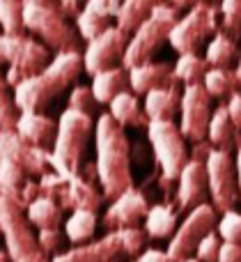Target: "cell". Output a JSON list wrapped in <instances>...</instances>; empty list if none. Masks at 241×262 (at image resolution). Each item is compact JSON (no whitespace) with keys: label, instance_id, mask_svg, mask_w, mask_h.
<instances>
[{"label":"cell","instance_id":"obj_5","mask_svg":"<svg viewBox=\"0 0 241 262\" xmlns=\"http://www.w3.org/2000/svg\"><path fill=\"white\" fill-rule=\"evenodd\" d=\"M179 9H182V3H154L150 18L131 35L127 51H124L122 67L127 72L138 64L152 62L154 53L168 41L170 30L182 16Z\"/></svg>","mask_w":241,"mask_h":262},{"label":"cell","instance_id":"obj_10","mask_svg":"<svg viewBox=\"0 0 241 262\" xmlns=\"http://www.w3.org/2000/svg\"><path fill=\"white\" fill-rule=\"evenodd\" d=\"M147 140L152 145L154 159L161 168L163 182H177L188 157L186 138L173 120H154L147 127Z\"/></svg>","mask_w":241,"mask_h":262},{"label":"cell","instance_id":"obj_45","mask_svg":"<svg viewBox=\"0 0 241 262\" xmlns=\"http://www.w3.org/2000/svg\"><path fill=\"white\" fill-rule=\"evenodd\" d=\"M55 5H58L60 14H62L67 21H69V18H74V21H76V16L81 14V9H83L76 0H62V3H55Z\"/></svg>","mask_w":241,"mask_h":262},{"label":"cell","instance_id":"obj_22","mask_svg":"<svg viewBox=\"0 0 241 262\" xmlns=\"http://www.w3.org/2000/svg\"><path fill=\"white\" fill-rule=\"evenodd\" d=\"M182 104V85L173 83L168 88H159V90H152L145 95V115L150 122L154 120H173L175 113L179 111Z\"/></svg>","mask_w":241,"mask_h":262},{"label":"cell","instance_id":"obj_47","mask_svg":"<svg viewBox=\"0 0 241 262\" xmlns=\"http://www.w3.org/2000/svg\"><path fill=\"white\" fill-rule=\"evenodd\" d=\"M234 76H237V83L241 85V55H239V62H237V67H234Z\"/></svg>","mask_w":241,"mask_h":262},{"label":"cell","instance_id":"obj_33","mask_svg":"<svg viewBox=\"0 0 241 262\" xmlns=\"http://www.w3.org/2000/svg\"><path fill=\"white\" fill-rule=\"evenodd\" d=\"M74 23H76L78 37H81V39H85V41L97 39V37L104 35V32L108 30L110 26H113L108 18H101L99 14L90 12V9H85V7L81 9V14L76 16V21H74Z\"/></svg>","mask_w":241,"mask_h":262},{"label":"cell","instance_id":"obj_38","mask_svg":"<svg viewBox=\"0 0 241 262\" xmlns=\"http://www.w3.org/2000/svg\"><path fill=\"white\" fill-rule=\"evenodd\" d=\"M94 104L97 101H94V95H92V88H87V85H74L71 88L67 108L78 111V113H85V115H92Z\"/></svg>","mask_w":241,"mask_h":262},{"label":"cell","instance_id":"obj_12","mask_svg":"<svg viewBox=\"0 0 241 262\" xmlns=\"http://www.w3.org/2000/svg\"><path fill=\"white\" fill-rule=\"evenodd\" d=\"M205 166H207V184H209L211 207L221 214L232 212L241 203L234 157L228 152H221V149H211Z\"/></svg>","mask_w":241,"mask_h":262},{"label":"cell","instance_id":"obj_23","mask_svg":"<svg viewBox=\"0 0 241 262\" xmlns=\"http://www.w3.org/2000/svg\"><path fill=\"white\" fill-rule=\"evenodd\" d=\"M92 95H94L97 104H110L117 95L122 92H131L129 88V72L119 64V67H110L106 72H99L92 76Z\"/></svg>","mask_w":241,"mask_h":262},{"label":"cell","instance_id":"obj_30","mask_svg":"<svg viewBox=\"0 0 241 262\" xmlns=\"http://www.w3.org/2000/svg\"><path fill=\"white\" fill-rule=\"evenodd\" d=\"M26 219L32 228L46 230V228H60L62 223V209L49 198H37L30 207L26 209Z\"/></svg>","mask_w":241,"mask_h":262},{"label":"cell","instance_id":"obj_7","mask_svg":"<svg viewBox=\"0 0 241 262\" xmlns=\"http://www.w3.org/2000/svg\"><path fill=\"white\" fill-rule=\"evenodd\" d=\"M145 237L147 235L140 228L113 230L97 242L74 246L64 253H58L55 258H51V262H115L122 255H127V258L136 255L138 258L142 253V246H145Z\"/></svg>","mask_w":241,"mask_h":262},{"label":"cell","instance_id":"obj_3","mask_svg":"<svg viewBox=\"0 0 241 262\" xmlns=\"http://www.w3.org/2000/svg\"><path fill=\"white\" fill-rule=\"evenodd\" d=\"M92 129V115L78 113V111H62L58 120V136H55V145L51 149V168L64 180H74L81 177L83 170V154L90 143Z\"/></svg>","mask_w":241,"mask_h":262},{"label":"cell","instance_id":"obj_28","mask_svg":"<svg viewBox=\"0 0 241 262\" xmlns=\"http://www.w3.org/2000/svg\"><path fill=\"white\" fill-rule=\"evenodd\" d=\"M152 9H154V3H150V0H127V3L119 5L115 26H117L124 35L131 37L133 32L150 18Z\"/></svg>","mask_w":241,"mask_h":262},{"label":"cell","instance_id":"obj_18","mask_svg":"<svg viewBox=\"0 0 241 262\" xmlns=\"http://www.w3.org/2000/svg\"><path fill=\"white\" fill-rule=\"evenodd\" d=\"M207 193H209V184H207V166L205 161L198 159H188L184 166L182 175L177 180V205L179 209H196L198 205L205 203Z\"/></svg>","mask_w":241,"mask_h":262},{"label":"cell","instance_id":"obj_1","mask_svg":"<svg viewBox=\"0 0 241 262\" xmlns=\"http://www.w3.org/2000/svg\"><path fill=\"white\" fill-rule=\"evenodd\" d=\"M97 143V180L106 200H115L124 191L133 189L131 145L127 129H122L108 113H101L94 124Z\"/></svg>","mask_w":241,"mask_h":262},{"label":"cell","instance_id":"obj_16","mask_svg":"<svg viewBox=\"0 0 241 262\" xmlns=\"http://www.w3.org/2000/svg\"><path fill=\"white\" fill-rule=\"evenodd\" d=\"M129 39L131 37L124 35L117 26H110L104 35L87 41L85 51H83V69L90 76H94V74L115 67V62H122Z\"/></svg>","mask_w":241,"mask_h":262},{"label":"cell","instance_id":"obj_2","mask_svg":"<svg viewBox=\"0 0 241 262\" xmlns=\"http://www.w3.org/2000/svg\"><path fill=\"white\" fill-rule=\"evenodd\" d=\"M83 72V53H58L44 72L26 78L14 88V101L18 113H44L67 88L76 83Z\"/></svg>","mask_w":241,"mask_h":262},{"label":"cell","instance_id":"obj_24","mask_svg":"<svg viewBox=\"0 0 241 262\" xmlns=\"http://www.w3.org/2000/svg\"><path fill=\"white\" fill-rule=\"evenodd\" d=\"M108 115L119 124L122 129H145L150 127V120L145 115V108L138 104V97L133 92H122L110 101Z\"/></svg>","mask_w":241,"mask_h":262},{"label":"cell","instance_id":"obj_15","mask_svg":"<svg viewBox=\"0 0 241 262\" xmlns=\"http://www.w3.org/2000/svg\"><path fill=\"white\" fill-rule=\"evenodd\" d=\"M0 161H12L28 177H44L51 168V152L30 145L16 131L0 129Z\"/></svg>","mask_w":241,"mask_h":262},{"label":"cell","instance_id":"obj_42","mask_svg":"<svg viewBox=\"0 0 241 262\" xmlns=\"http://www.w3.org/2000/svg\"><path fill=\"white\" fill-rule=\"evenodd\" d=\"M225 108H228V115L232 120V124L241 131V92H234L228 101H225Z\"/></svg>","mask_w":241,"mask_h":262},{"label":"cell","instance_id":"obj_46","mask_svg":"<svg viewBox=\"0 0 241 262\" xmlns=\"http://www.w3.org/2000/svg\"><path fill=\"white\" fill-rule=\"evenodd\" d=\"M234 166H237V180H239V200H241V149L234 154Z\"/></svg>","mask_w":241,"mask_h":262},{"label":"cell","instance_id":"obj_6","mask_svg":"<svg viewBox=\"0 0 241 262\" xmlns=\"http://www.w3.org/2000/svg\"><path fill=\"white\" fill-rule=\"evenodd\" d=\"M51 62V51L39 39L28 35H3L0 32V64H9L5 81L16 88L26 78L37 76Z\"/></svg>","mask_w":241,"mask_h":262},{"label":"cell","instance_id":"obj_17","mask_svg":"<svg viewBox=\"0 0 241 262\" xmlns=\"http://www.w3.org/2000/svg\"><path fill=\"white\" fill-rule=\"evenodd\" d=\"M147 212H150V205L147 198L140 189H129L122 195L110 203V207L104 214V226L113 230H127V228H138V223L145 221Z\"/></svg>","mask_w":241,"mask_h":262},{"label":"cell","instance_id":"obj_29","mask_svg":"<svg viewBox=\"0 0 241 262\" xmlns=\"http://www.w3.org/2000/svg\"><path fill=\"white\" fill-rule=\"evenodd\" d=\"M94 230H97V212L78 209V212L69 214V219L64 221V237L76 246L87 244V239L94 235Z\"/></svg>","mask_w":241,"mask_h":262},{"label":"cell","instance_id":"obj_36","mask_svg":"<svg viewBox=\"0 0 241 262\" xmlns=\"http://www.w3.org/2000/svg\"><path fill=\"white\" fill-rule=\"evenodd\" d=\"M18 108L14 95L9 92V85L5 81V74H0V129L5 131H14L16 129V120H18Z\"/></svg>","mask_w":241,"mask_h":262},{"label":"cell","instance_id":"obj_25","mask_svg":"<svg viewBox=\"0 0 241 262\" xmlns=\"http://www.w3.org/2000/svg\"><path fill=\"white\" fill-rule=\"evenodd\" d=\"M239 44L221 30L209 39L205 51V60L209 64V69H230L234 64V60L239 62Z\"/></svg>","mask_w":241,"mask_h":262},{"label":"cell","instance_id":"obj_9","mask_svg":"<svg viewBox=\"0 0 241 262\" xmlns=\"http://www.w3.org/2000/svg\"><path fill=\"white\" fill-rule=\"evenodd\" d=\"M0 232L5 237V251L12 262H51L41 251L26 212L18 209L9 198L0 195Z\"/></svg>","mask_w":241,"mask_h":262},{"label":"cell","instance_id":"obj_32","mask_svg":"<svg viewBox=\"0 0 241 262\" xmlns=\"http://www.w3.org/2000/svg\"><path fill=\"white\" fill-rule=\"evenodd\" d=\"M202 85L209 92V97L216 99H230L237 92L239 83L234 76V69H209L202 78Z\"/></svg>","mask_w":241,"mask_h":262},{"label":"cell","instance_id":"obj_41","mask_svg":"<svg viewBox=\"0 0 241 262\" xmlns=\"http://www.w3.org/2000/svg\"><path fill=\"white\" fill-rule=\"evenodd\" d=\"M119 5H122V3H117V0H90V3H85L83 7L90 9V12H94V14H99L101 18L113 21V18H117Z\"/></svg>","mask_w":241,"mask_h":262},{"label":"cell","instance_id":"obj_44","mask_svg":"<svg viewBox=\"0 0 241 262\" xmlns=\"http://www.w3.org/2000/svg\"><path fill=\"white\" fill-rule=\"evenodd\" d=\"M136 262H173V260H170V255L165 253V251L147 249V251H142V253L138 255Z\"/></svg>","mask_w":241,"mask_h":262},{"label":"cell","instance_id":"obj_43","mask_svg":"<svg viewBox=\"0 0 241 262\" xmlns=\"http://www.w3.org/2000/svg\"><path fill=\"white\" fill-rule=\"evenodd\" d=\"M216 262H241V244H228V242H223L219 249V260Z\"/></svg>","mask_w":241,"mask_h":262},{"label":"cell","instance_id":"obj_27","mask_svg":"<svg viewBox=\"0 0 241 262\" xmlns=\"http://www.w3.org/2000/svg\"><path fill=\"white\" fill-rule=\"evenodd\" d=\"M28 180L30 177L18 166H14L12 161H0V195L9 198L23 212H26V207H23V189H26Z\"/></svg>","mask_w":241,"mask_h":262},{"label":"cell","instance_id":"obj_14","mask_svg":"<svg viewBox=\"0 0 241 262\" xmlns=\"http://www.w3.org/2000/svg\"><path fill=\"white\" fill-rule=\"evenodd\" d=\"M211 97L205 90L202 83L196 85H186L182 90V104H179V131L186 140L193 145L205 143L207 140V129H209L211 120Z\"/></svg>","mask_w":241,"mask_h":262},{"label":"cell","instance_id":"obj_19","mask_svg":"<svg viewBox=\"0 0 241 262\" xmlns=\"http://www.w3.org/2000/svg\"><path fill=\"white\" fill-rule=\"evenodd\" d=\"M175 81V67L170 62H145L138 67L129 69V88L133 95H142L159 90V88H168Z\"/></svg>","mask_w":241,"mask_h":262},{"label":"cell","instance_id":"obj_20","mask_svg":"<svg viewBox=\"0 0 241 262\" xmlns=\"http://www.w3.org/2000/svg\"><path fill=\"white\" fill-rule=\"evenodd\" d=\"M14 131L30 145L51 152L55 145V136H58V124L46 113H21Z\"/></svg>","mask_w":241,"mask_h":262},{"label":"cell","instance_id":"obj_40","mask_svg":"<svg viewBox=\"0 0 241 262\" xmlns=\"http://www.w3.org/2000/svg\"><path fill=\"white\" fill-rule=\"evenodd\" d=\"M37 242H39L41 251L46 255H58L60 244H62V232L60 228H46V230H37Z\"/></svg>","mask_w":241,"mask_h":262},{"label":"cell","instance_id":"obj_39","mask_svg":"<svg viewBox=\"0 0 241 262\" xmlns=\"http://www.w3.org/2000/svg\"><path fill=\"white\" fill-rule=\"evenodd\" d=\"M221 237L216 235V232H209V235L205 237V239L198 244L196 249V260L198 262H216L219 260V249H221Z\"/></svg>","mask_w":241,"mask_h":262},{"label":"cell","instance_id":"obj_31","mask_svg":"<svg viewBox=\"0 0 241 262\" xmlns=\"http://www.w3.org/2000/svg\"><path fill=\"white\" fill-rule=\"evenodd\" d=\"M175 67V81L184 88L186 85H196V83H202L205 74L209 72V64L202 55L198 53H186V55H179L177 62L173 64Z\"/></svg>","mask_w":241,"mask_h":262},{"label":"cell","instance_id":"obj_34","mask_svg":"<svg viewBox=\"0 0 241 262\" xmlns=\"http://www.w3.org/2000/svg\"><path fill=\"white\" fill-rule=\"evenodd\" d=\"M0 28L3 35H26L23 28V3L0 0Z\"/></svg>","mask_w":241,"mask_h":262},{"label":"cell","instance_id":"obj_49","mask_svg":"<svg viewBox=\"0 0 241 262\" xmlns=\"http://www.w3.org/2000/svg\"><path fill=\"white\" fill-rule=\"evenodd\" d=\"M179 262H198L196 258H186V260H179Z\"/></svg>","mask_w":241,"mask_h":262},{"label":"cell","instance_id":"obj_13","mask_svg":"<svg viewBox=\"0 0 241 262\" xmlns=\"http://www.w3.org/2000/svg\"><path fill=\"white\" fill-rule=\"evenodd\" d=\"M216 223H219L216 209L211 207L209 203H202V205H198L196 209H191V212L186 214V219L177 226V230H175L173 239H170V244H168L165 253L170 255V260L179 262V260L191 258V255L196 253L198 244H200L209 232L216 230Z\"/></svg>","mask_w":241,"mask_h":262},{"label":"cell","instance_id":"obj_37","mask_svg":"<svg viewBox=\"0 0 241 262\" xmlns=\"http://www.w3.org/2000/svg\"><path fill=\"white\" fill-rule=\"evenodd\" d=\"M216 235L228 244H241V212L232 209L221 214V221L216 223Z\"/></svg>","mask_w":241,"mask_h":262},{"label":"cell","instance_id":"obj_35","mask_svg":"<svg viewBox=\"0 0 241 262\" xmlns=\"http://www.w3.org/2000/svg\"><path fill=\"white\" fill-rule=\"evenodd\" d=\"M221 32L234 41L241 39V0L221 3Z\"/></svg>","mask_w":241,"mask_h":262},{"label":"cell","instance_id":"obj_26","mask_svg":"<svg viewBox=\"0 0 241 262\" xmlns=\"http://www.w3.org/2000/svg\"><path fill=\"white\" fill-rule=\"evenodd\" d=\"M175 230H177V212H175L168 203L152 205L145 216V228H142V232H145L147 237H152V239H165V237L175 235Z\"/></svg>","mask_w":241,"mask_h":262},{"label":"cell","instance_id":"obj_8","mask_svg":"<svg viewBox=\"0 0 241 262\" xmlns=\"http://www.w3.org/2000/svg\"><path fill=\"white\" fill-rule=\"evenodd\" d=\"M221 3H198L191 5L186 14L179 16V21L173 26L168 37V44L179 55L198 53L202 44L209 37H214L221 30Z\"/></svg>","mask_w":241,"mask_h":262},{"label":"cell","instance_id":"obj_4","mask_svg":"<svg viewBox=\"0 0 241 262\" xmlns=\"http://www.w3.org/2000/svg\"><path fill=\"white\" fill-rule=\"evenodd\" d=\"M23 28L39 37L49 51L74 53L81 46L76 28L60 14L58 5L49 0H26L23 3Z\"/></svg>","mask_w":241,"mask_h":262},{"label":"cell","instance_id":"obj_48","mask_svg":"<svg viewBox=\"0 0 241 262\" xmlns=\"http://www.w3.org/2000/svg\"><path fill=\"white\" fill-rule=\"evenodd\" d=\"M0 262H12L9 255H7V251H0Z\"/></svg>","mask_w":241,"mask_h":262},{"label":"cell","instance_id":"obj_11","mask_svg":"<svg viewBox=\"0 0 241 262\" xmlns=\"http://www.w3.org/2000/svg\"><path fill=\"white\" fill-rule=\"evenodd\" d=\"M39 186V195L49 198L58 205L60 209H87V212H97L104 205V193L94 189V184L83 177H74V180H64L58 172L49 170L44 177H39L37 182Z\"/></svg>","mask_w":241,"mask_h":262},{"label":"cell","instance_id":"obj_21","mask_svg":"<svg viewBox=\"0 0 241 262\" xmlns=\"http://www.w3.org/2000/svg\"><path fill=\"white\" fill-rule=\"evenodd\" d=\"M207 140H209V145L214 149H221V152H228V154H232V149H241V131L232 124L225 104H221L211 113Z\"/></svg>","mask_w":241,"mask_h":262}]
</instances>
